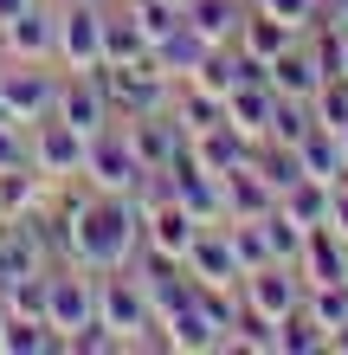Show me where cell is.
I'll use <instances>...</instances> for the list:
<instances>
[{"label":"cell","mask_w":348,"mask_h":355,"mask_svg":"<svg viewBox=\"0 0 348 355\" xmlns=\"http://www.w3.org/2000/svg\"><path fill=\"white\" fill-rule=\"evenodd\" d=\"M271 110H277V91L264 85V78H252V85H232L226 91V123L239 136L264 142V130H271Z\"/></svg>","instance_id":"2e32d148"},{"label":"cell","mask_w":348,"mask_h":355,"mask_svg":"<svg viewBox=\"0 0 348 355\" xmlns=\"http://www.w3.org/2000/svg\"><path fill=\"white\" fill-rule=\"evenodd\" d=\"M264 85H271L277 97H316V85H322V65H316V52L303 46V33L284 46L271 65H264Z\"/></svg>","instance_id":"4fadbf2b"},{"label":"cell","mask_w":348,"mask_h":355,"mask_svg":"<svg viewBox=\"0 0 348 355\" xmlns=\"http://www.w3.org/2000/svg\"><path fill=\"white\" fill-rule=\"evenodd\" d=\"M277 207L284 214H291L303 233H310V226H329V181H316V175H303V181H291L277 194Z\"/></svg>","instance_id":"d4e9b609"},{"label":"cell","mask_w":348,"mask_h":355,"mask_svg":"<svg viewBox=\"0 0 348 355\" xmlns=\"http://www.w3.org/2000/svg\"><path fill=\"white\" fill-rule=\"evenodd\" d=\"M39 207H52V181L33 168H0V220H26Z\"/></svg>","instance_id":"ac0fdd59"},{"label":"cell","mask_w":348,"mask_h":355,"mask_svg":"<svg viewBox=\"0 0 348 355\" xmlns=\"http://www.w3.org/2000/svg\"><path fill=\"white\" fill-rule=\"evenodd\" d=\"M65 336L46 323V317H13V310H0V355H58Z\"/></svg>","instance_id":"ffe728a7"},{"label":"cell","mask_w":348,"mask_h":355,"mask_svg":"<svg viewBox=\"0 0 348 355\" xmlns=\"http://www.w3.org/2000/svg\"><path fill=\"white\" fill-rule=\"evenodd\" d=\"M329 226L348 239V181H336V187H329Z\"/></svg>","instance_id":"836d02e7"},{"label":"cell","mask_w":348,"mask_h":355,"mask_svg":"<svg viewBox=\"0 0 348 355\" xmlns=\"http://www.w3.org/2000/svg\"><path fill=\"white\" fill-rule=\"evenodd\" d=\"M291 39H297V33L284 26V19H271V13H258V7H252V13H245V26H239V39H232V46L271 65V58H277L284 46H291Z\"/></svg>","instance_id":"4316f807"},{"label":"cell","mask_w":348,"mask_h":355,"mask_svg":"<svg viewBox=\"0 0 348 355\" xmlns=\"http://www.w3.org/2000/svg\"><path fill=\"white\" fill-rule=\"evenodd\" d=\"M187 278H194V284L239 291L245 265H239V252H232V233H226V220H219V226H200V233H194V245H187Z\"/></svg>","instance_id":"9c48e42d"},{"label":"cell","mask_w":348,"mask_h":355,"mask_svg":"<svg viewBox=\"0 0 348 355\" xmlns=\"http://www.w3.org/2000/svg\"><path fill=\"white\" fill-rule=\"evenodd\" d=\"M336 26H342V33H348V0H342V13H336Z\"/></svg>","instance_id":"8d00e7d4"},{"label":"cell","mask_w":348,"mask_h":355,"mask_svg":"<svg viewBox=\"0 0 348 355\" xmlns=\"http://www.w3.org/2000/svg\"><path fill=\"white\" fill-rule=\"evenodd\" d=\"M174 123H181V130H187V142H194L200 130L226 123V97L207 91V85H181V91H174Z\"/></svg>","instance_id":"cb8c5ba5"},{"label":"cell","mask_w":348,"mask_h":355,"mask_svg":"<svg viewBox=\"0 0 348 355\" xmlns=\"http://www.w3.org/2000/svg\"><path fill=\"white\" fill-rule=\"evenodd\" d=\"M322 349H329V329L310 317V304L277 317V355H322Z\"/></svg>","instance_id":"484cf974"},{"label":"cell","mask_w":348,"mask_h":355,"mask_svg":"<svg viewBox=\"0 0 348 355\" xmlns=\"http://www.w3.org/2000/svg\"><path fill=\"white\" fill-rule=\"evenodd\" d=\"M239 297L252 304V310H264V317H284V310L303 304V271L271 259V265H258V271H245V278H239Z\"/></svg>","instance_id":"30bf717a"},{"label":"cell","mask_w":348,"mask_h":355,"mask_svg":"<svg viewBox=\"0 0 348 355\" xmlns=\"http://www.w3.org/2000/svg\"><path fill=\"white\" fill-rule=\"evenodd\" d=\"M26 7H33V0H0V26H7V19H19Z\"/></svg>","instance_id":"e575fe53"},{"label":"cell","mask_w":348,"mask_h":355,"mask_svg":"<svg viewBox=\"0 0 348 355\" xmlns=\"http://www.w3.org/2000/svg\"><path fill=\"white\" fill-rule=\"evenodd\" d=\"M0 103H7V116L13 123H33L39 116H52V103H58V71H46V58H13L7 71H0Z\"/></svg>","instance_id":"5b68a950"},{"label":"cell","mask_w":348,"mask_h":355,"mask_svg":"<svg viewBox=\"0 0 348 355\" xmlns=\"http://www.w3.org/2000/svg\"><path fill=\"white\" fill-rule=\"evenodd\" d=\"M26 162H33L26 123H0V168H26Z\"/></svg>","instance_id":"d6a6232c"},{"label":"cell","mask_w":348,"mask_h":355,"mask_svg":"<svg viewBox=\"0 0 348 355\" xmlns=\"http://www.w3.org/2000/svg\"><path fill=\"white\" fill-rule=\"evenodd\" d=\"M149 58V33L129 7H104V65H142Z\"/></svg>","instance_id":"d6986e66"},{"label":"cell","mask_w":348,"mask_h":355,"mask_svg":"<svg viewBox=\"0 0 348 355\" xmlns=\"http://www.w3.org/2000/svg\"><path fill=\"white\" fill-rule=\"evenodd\" d=\"M58 207L71 214V265L84 271H122L142 252V207L129 194H97V187H71L58 194Z\"/></svg>","instance_id":"6da1fadb"},{"label":"cell","mask_w":348,"mask_h":355,"mask_svg":"<svg viewBox=\"0 0 348 355\" xmlns=\"http://www.w3.org/2000/svg\"><path fill=\"white\" fill-rule=\"evenodd\" d=\"M26 136H33V168L46 175L52 187H65V181L84 175V136H77L65 116H39Z\"/></svg>","instance_id":"8992f818"},{"label":"cell","mask_w":348,"mask_h":355,"mask_svg":"<svg viewBox=\"0 0 348 355\" xmlns=\"http://www.w3.org/2000/svg\"><path fill=\"white\" fill-rule=\"evenodd\" d=\"M297 155H303V175H316V181H329V187H336V181H348L342 136H336V130H322V123H316V130L297 142Z\"/></svg>","instance_id":"603a6c76"},{"label":"cell","mask_w":348,"mask_h":355,"mask_svg":"<svg viewBox=\"0 0 348 355\" xmlns=\"http://www.w3.org/2000/svg\"><path fill=\"white\" fill-rule=\"evenodd\" d=\"M161 349H181V355H207V349H226V329H219L207 310H200L194 297L181 304V310H168L161 317Z\"/></svg>","instance_id":"7c38bea8"},{"label":"cell","mask_w":348,"mask_h":355,"mask_svg":"<svg viewBox=\"0 0 348 355\" xmlns=\"http://www.w3.org/2000/svg\"><path fill=\"white\" fill-rule=\"evenodd\" d=\"M252 168L264 175L271 194H284L291 181H303V155H297V142H271V136H264L258 149H252Z\"/></svg>","instance_id":"83f0119b"},{"label":"cell","mask_w":348,"mask_h":355,"mask_svg":"<svg viewBox=\"0 0 348 355\" xmlns=\"http://www.w3.org/2000/svg\"><path fill=\"white\" fill-rule=\"evenodd\" d=\"M219 187H226V220H264L277 207V194L264 187V175L245 162V168H232V175H219Z\"/></svg>","instance_id":"44dd1931"},{"label":"cell","mask_w":348,"mask_h":355,"mask_svg":"<svg viewBox=\"0 0 348 355\" xmlns=\"http://www.w3.org/2000/svg\"><path fill=\"white\" fill-rule=\"evenodd\" d=\"M297 271H303V284H348V239L336 226H310Z\"/></svg>","instance_id":"5bb4252c"},{"label":"cell","mask_w":348,"mask_h":355,"mask_svg":"<svg viewBox=\"0 0 348 355\" xmlns=\"http://www.w3.org/2000/svg\"><path fill=\"white\" fill-rule=\"evenodd\" d=\"M142 162H136V142L122 123H104L97 136H84V181L97 187V194H136L142 187Z\"/></svg>","instance_id":"3957f363"},{"label":"cell","mask_w":348,"mask_h":355,"mask_svg":"<svg viewBox=\"0 0 348 355\" xmlns=\"http://www.w3.org/2000/svg\"><path fill=\"white\" fill-rule=\"evenodd\" d=\"M252 149H258V142H252V136H239L232 123H213V130H200V136H194V162H200V168H213V175L245 168V162H252Z\"/></svg>","instance_id":"e0dca14e"},{"label":"cell","mask_w":348,"mask_h":355,"mask_svg":"<svg viewBox=\"0 0 348 355\" xmlns=\"http://www.w3.org/2000/svg\"><path fill=\"white\" fill-rule=\"evenodd\" d=\"M245 13H252V0H187L181 7V19H187L194 39H207V46H232Z\"/></svg>","instance_id":"9a60e30c"},{"label":"cell","mask_w":348,"mask_h":355,"mask_svg":"<svg viewBox=\"0 0 348 355\" xmlns=\"http://www.w3.org/2000/svg\"><path fill=\"white\" fill-rule=\"evenodd\" d=\"M303 304L322 329H342L348 323V284H303Z\"/></svg>","instance_id":"f546056e"},{"label":"cell","mask_w":348,"mask_h":355,"mask_svg":"<svg viewBox=\"0 0 348 355\" xmlns=\"http://www.w3.org/2000/svg\"><path fill=\"white\" fill-rule=\"evenodd\" d=\"M336 136H342V155H348V123H342V130H336Z\"/></svg>","instance_id":"74e56055"},{"label":"cell","mask_w":348,"mask_h":355,"mask_svg":"<svg viewBox=\"0 0 348 355\" xmlns=\"http://www.w3.org/2000/svg\"><path fill=\"white\" fill-rule=\"evenodd\" d=\"M0 52H7V58H33V65L46 58V65H52V58H58V13L33 0L19 19L0 26Z\"/></svg>","instance_id":"8fae6325"},{"label":"cell","mask_w":348,"mask_h":355,"mask_svg":"<svg viewBox=\"0 0 348 355\" xmlns=\"http://www.w3.org/2000/svg\"><path fill=\"white\" fill-rule=\"evenodd\" d=\"M97 317H104L122 349H161V317L149 304V291L136 284V271H97Z\"/></svg>","instance_id":"7a4b0ae2"},{"label":"cell","mask_w":348,"mask_h":355,"mask_svg":"<svg viewBox=\"0 0 348 355\" xmlns=\"http://www.w3.org/2000/svg\"><path fill=\"white\" fill-rule=\"evenodd\" d=\"M342 78H348V65H342Z\"/></svg>","instance_id":"ab89813d"},{"label":"cell","mask_w":348,"mask_h":355,"mask_svg":"<svg viewBox=\"0 0 348 355\" xmlns=\"http://www.w3.org/2000/svg\"><path fill=\"white\" fill-rule=\"evenodd\" d=\"M207 52H213V46H207V39H194V33H187V19H181V26H174L168 39H155V46H149V58H155V65H161V71L174 78V85H187V78L200 71V58H207Z\"/></svg>","instance_id":"7402d4cb"},{"label":"cell","mask_w":348,"mask_h":355,"mask_svg":"<svg viewBox=\"0 0 348 355\" xmlns=\"http://www.w3.org/2000/svg\"><path fill=\"white\" fill-rule=\"evenodd\" d=\"M258 13H271V19H284L291 33H310L316 26V0H252Z\"/></svg>","instance_id":"1f68e13d"},{"label":"cell","mask_w":348,"mask_h":355,"mask_svg":"<svg viewBox=\"0 0 348 355\" xmlns=\"http://www.w3.org/2000/svg\"><path fill=\"white\" fill-rule=\"evenodd\" d=\"M329 349H336V355H348V323H342V329H329Z\"/></svg>","instance_id":"d590c367"},{"label":"cell","mask_w":348,"mask_h":355,"mask_svg":"<svg viewBox=\"0 0 348 355\" xmlns=\"http://www.w3.org/2000/svg\"><path fill=\"white\" fill-rule=\"evenodd\" d=\"M174 7H187V0H174Z\"/></svg>","instance_id":"f35d334b"},{"label":"cell","mask_w":348,"mask_h":355,"mask_svg":"<svg viewBox=\"0 0 348 355\" xmlns=\"http://www.w3.org/2000/svg\"><path fill=\"white\" fill-rule=\"evenodd\" d=\"M52 116H65L77 136H97L104 123H116L104 78H97V71H65V78H58V103H52Z\"/></svg>","instance_id":"ba28073f"},{"label":"cell","mask_w":348,"mask_h":355,"mask_svg":"<svg viewBox=\"0 0 348 355\" xmlns=\"http://www.w3.org/2000/svg\"><path fill=\"white\" fill-rule=\"evenodd\" d=\"M97 317V271L84 265H52V284H46V323L65 336V329L91 323Z\"/></svg>","instance_id":"52a82bcc"},{"label":"cell","mask_w":348,"mask_h":355,"mask_svg":"<svg viewBox=\"0 0 348 355\" xmlns=\"http://www.w3.org/2000/svg\"><path fill=\"white\" fill-rule=\"evenodd\" d=\"M258 226H264V245H271V259H277V265H297V259H303V239H310V233H303V226L284 214V207H271Z\"/></svg>","instance_id":"f1b7e54d"},{"label":"cell","mask_w":348,"mask_h":355,"mask_svg":"<svg viewBox=\"0 0 348 355\" xmlns=\"http://www.w3.org/2000/svg\"><path fill=\"white\" fill-rule=\"evenodd\" d=\"M110 349H122V336H116L104 317H91V323L65 329V355H110Z\"/></svg>","instance_id":"4dcf8cb0"},{"label":"cell","mask_w":348,"mask_h":355,"mask_svg":"<svg viewBox=\"0 0 348 355\" xmlns=\"http://www.w3.org/2000/svg\"><path fill=\"white\" fill-rule=\"evenodd\" d=\"M58 65L65 71L104 65V7L97 0H65L58 7Z\"/></svg>","instance_id":"277c9868"}]
</instances>
